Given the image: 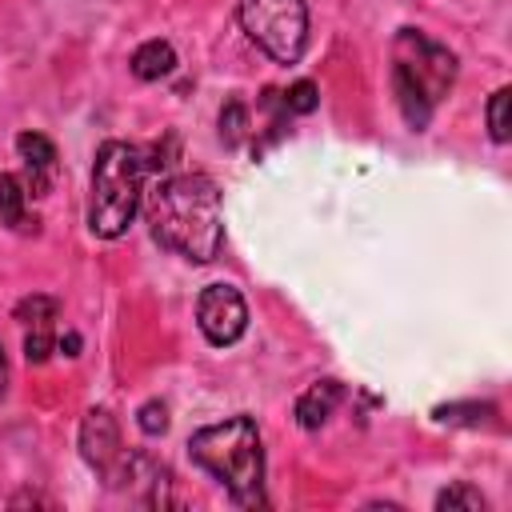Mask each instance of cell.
<instances>
[{
  "label": "cell",
  "instance_id": "1",
  "mask_svg": "<svg viewBox=\"0 0 512 512\" xmlns=\"http://www.w3.org/2000/svg\"><path fill=\"white\" fill-rule=\"evenodd\" d=\"M148 224H152V236L196 260V264H208L220 256V244H224V216H220V188L200 176V172H184V176H168L164 184H156L148 192Z\"/></svg>",
  "mask_w": 512,
  "mask_h": 512
},
{
  "label": "cell",
  "instance_id": "2",
  "mask_svg": "<svg viewBox=\"0 0 512 512\" xmlns=\"http://www.w3.org/2000/svg\"><path fill=\"white\" fill-rule=\"evenodd\" d=\"M188 452L204 472H212L228 488L240 508L264 504V448L252 416H232L224 424L200 428L188 440Z\"/></svg>",
  "mask_w": 512,
  "mask_h": 512
},
{
  "label": "cell",
  "instance_id": "3",
  "mask_svg": "<svg viewBox=\"0 0 512 512\" xmlns=\"http://www.w3.org/2000/svg\"><path fill=\"white\" fill-rule=\"evenodd\" d=\"M452 80H456V56L444 44H436L412 28H404L396 36V44H392V92H396L404 120L416 132L432 120V108L448 92Z\"/></svg>",
  "mask_w": 512,
  "mask_h": 512
},
{
  "label": "cell",
  "instance_id": "4",
  "mask_svg": "<svg viewBox=\"0 0 512 512\" xmlns=\"http://www.w3.org/2000/svg\"><path fill=\"white\" fill-rule=\"evenodd\" d=\"M144 176H148V160L132 144L124 140L100 144L92 164V196H88V228L100 240H116L128 232L144 200Z\"/></svg>",
  "mask_w": 512,
  "mask_h": 512
},
{
  "label": "cell",
  "instance_id": "5",
  "mask_svg": "<svg viewBox=\"0 0 512 512\" xmlns=\"http://www.w3.org/2000/svg\"><path fill=\"white\" fill-rule=\"evenodd\" d=\"M240 24L256 48L276 64H296L308 44V8L304 0H240Z\"/></svg>",
  "mask_w": 512,
  "mask_h": 512
},
{
  "label": "cell",
  "instance_id": "6",
  "mask_svg": "<svg viewBox=\"0 0 512 512\" xmlns=\"http://www.w3.org/2000/svg\"><path fill=\"white\" fill-rule=\"evenodd\" d=\"M80 452H84L88 468H96L104 476L108 488H124L132 452L120 444V428H116L108 408H92L84 416V424H80Z\"/></svg>",
  "mask_w": 512,
  "mask_h": 512
},
{
  "label": "cell",
  "instance_id": "7",
  "mask_svg": "<svg viewBox=\"0 0 512 512\" xmlns=\"http://www.w3.org/2000/svg\"><path fill=\"white\" fill-rule=\"evenodd\" d=\"M196 320H200V332L212 344H236L248 328L244 296L232 284H208L196 300Z\"/></svg>",
  "mask_w": 512,
  "mask_h": 512
},
{
  "label": "cell",
  "instance_id": "8",
  "mask_svg": "<svg viewBox=\"0 0 512 512\" xmlns=\"http://www.w3.org/2000/svg\"><path fill=\"white\" fill-rule=\"evenodd\" d=\"M16 152H20V164H24V188L32 196H48L52 180H56V148L48 136L40 132H24L16 136Z\"/></svg>",
  "mask_w": 512,
  "mask_h": 512
},
{
  "label": "cell",
  "instance_id": "9",
  "mask_svg": "<svg viewBox=\"0 0 512 512\" xmlns=\"http://www.w3.org/2000/svg\"><path fill=\"white\" fill-rule=\"evenodd\" d=\"M340 396H344L340 380H316L308 392H300V400H296V420H300V428H320V424L336 412Z\"/></svg>",
  "mask_w": 512,
  "mask_h": 512
},
{
  "label": "cell",
  "instance_id": "10",
  "mask_svg": "<svg viewBox=\"0 0 512 512\" xmlns=\"http://www.w3.org/2000/svg\"><path fill=\"white\" fill-rule=\"evenodd\" d=\"M0 224H8L12 232H28L36 224H28V188L20 176L4 172L0 176Z\"/></svg>",
  "mask_w": 512,
  "mask_h": 512
},
{
  "label": "cell",
  "instance_id": "11",
  "mask_svg": "<svg viewBox=\"0 0 512 512\" xmlns=\"http://www.w3.org/2000/svg\"><path fill=\"white\" fill-rule=\"evenodd\" d=\"M172 68H176V52L164 40H148L132 52V76L140 80H164Z\"/></svg>",
  "mask_w": 512,
  "mask_h": 512
},
{
  "label": "cell",
  "instance_id": "12",
  "mask_svg": "<svg viewBox=\"0 0 512 512\" xmlns=\"http://www.w3.org/2000/svg\"><path fill=\"white\" fill-rule=\"evenodd\" d=\"M508 104H512V92L508 88H496L492 96H488V136L496 140V144H504L508 140V128H512V120H508Z\"/></svg>",
  "mask_w": 512,
  "mask_h": 512
},
{
  "label": "cell",
  "instance_id": "13",
  "mask_svg": "<svg viewBox=\"0 0 512 512\" xmlns=\"http://www.w3.org/2000/svg\"><path fill=\"white\" fill-rule=\"evenodd\" d=\"M56 312H60V304H56L52 296H24V300L16 304V320H20L24 328L52 324V320H56Z\"/></svg>",
  "mask_w": 512,
  "mask_h": 512
},
{
  "label": "cell",
  "instance_id": "14",
  "mask_svg": "<svg viewBox=\"0 0 512 512\" xmlns=\"http://www.w3.org/2000/svg\"><path fill=\"white\" fill-rule=\"evenodd\" d=\"M248 136V108L240 100H228L220 108V140L224 144H240Z\"/></svg>",
  "mask_w": 512,
  "mask_h": 512
},
{
  "label": "cell",
  "instance_id": "15",
  "mask_svg": "<svg viewBox=\"0 0 512 512\" xmlns=\"http://www.w3.org/2000/svg\"><path fill=\"white\" fill-rule=\"evenodd\" d=\"M436 508H440V512H456V508H464V512H484V496H480L476 488H468V484H452V488H444V492L436 496Z\"/></svg>",
  "mask_w": 512,
  "mask_h": 512
},
{
  "label": "cell",
  "instance_id": "16",
  "mask_svg": "<svg viewBox=\"0 0 512 512\" xmlns=\"http://www.w3.org/2000/svg\"><path fill=\"white\" fill-rule=\"evenodd\" d=\"M52 324H36V328H28L24 332V356L32 360V364H44L48 356H52Z\"/></svg>",
  "mask_w": 512,
  "mask_h": 512
},
{
  "label": "cell",
  "instance_id": "17",
  "mask_svg": "<svg viewBox=\"0 0 512 512\" xmlns=\"http://www.w3.org/2000/svg\"><path fill=\"white\" fill-rule=\"evenodd\" d=\"M284 108L296 112V116H308L316 108V84L312 80H296L288 92H284Z\"/></svg>",
  "mask_w": 512,
  "mask_h": 512
},
{
  "label": "cell",
  "instance_id": "18",
  "mask_svg": "<svg viewBox=\"0 0 512 512\" xmlns=\"http://www.w3.org/2000/svg\"><path fill=\"white\" fill-rule=\"evenodd\" d=\"M136 424H140V432H148V436H160V432L168 428V404H160V400H148V404H140V412H136Z\"/></svg>",
  "mask_w": 512,
  "mask_h": 512
},
{
  "label": "cell",
  "instance_id": "19",
  "mask_svg": "<svg viewBox=\"0 0 512 512\" xmlns=\"http://www.w3.org/2000/svg\"><path fill=\"white\" fill-rule=\"evenodd\" d=\"M60 348H64V356H76V348H80V336H76V332H68V336L60 340Z\"/></svg>",
  "mask_w": 512,
  "mask_h": 512
},
{
  "label": "cell",
  "instance_id": "20",
  "mask_svg": "<svg viewBox=\"0 0 512 512\" xmlns=\"http://www.w3.org/2000/svg\"><path fill=\"white\" fill-rule=\"evenodd\" d=\"M4 388H8V364H4V352H0V396H4Z\"/></svg>",
  "mask_w": 512,
  "mask_h": 512
}]
</instances>
